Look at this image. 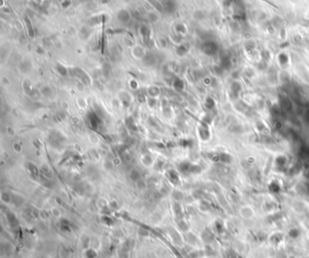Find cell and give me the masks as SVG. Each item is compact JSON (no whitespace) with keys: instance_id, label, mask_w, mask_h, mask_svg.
<instances>
[{"instance_id":"1","label":"cell","mask_w":309,"mask_h":258,"mask_svg":"<svg viewBox=\"0 0 309 258\" xmlns=\"http://www.w3.org/2000/svg\"><path fill=\"white\" fill-rule=\"evenodd\" d=\"M147 1H149V2H150V4L155 7V8H157L159 11H162L163 10V7H162V6L157 1V0H147Z\"/></svg>"}]
</instances>
